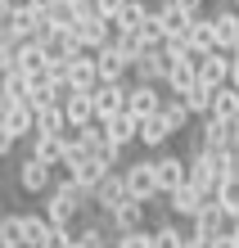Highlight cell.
Segmentation results:
<instances>
[{
    "instance_id": "43",
    "label": "cell",
    "mask_w": 239,
    "mask_h": 248,
    "mask_svg": "<svg viewBox=\"0 0 239 248\" xmlns=\"http://www.w3.org/2000/svg\"><path fill=\"white\" fill-rule=\"evenodd\" d=\"M207 248H235V239H230V235H221V239H207Z\"/></svg>"
},
{
    "instance_id": "19",
    "label": "cell",
    "mask_w": 239,
    "mask_h": 248,
    "mask_svg": "<svg viewBox=\"0 0 239 248\" xmlns=\"http://www.w3.org/2000/svg\"><path fill=\"white\" fill-rule=\"evenodd\" d=\"M190 86H199V54H190V59H172V72H167V91L172 95H185Z\"/></svg>"
},
{
    "instance_id": "18",
    "label": "cell",
    "mask_w": 239,
    "mask_h": 248,
    "mask_svg": "<svg viewBox=\"0 0 239 248\" xmlns=\"http://www.w3.org/2000/svg\"><path fill=\"white\" fill-rule=\"evenodd\" d=\"M27 144H32V154L41 158V163H50L54 171L64 167V149H68V140H64V136H50V131H36V136L27 140Z\"/></svg>"
},
{
    "instance_id": "8",
    "label": "cell",
    "mask_w": 239,
    "mask_h": 248,
    "mask_svg": "<svg viewBox=\"0 0 239 248\" xmlns=\"http://www.w3.org/2000/svg\"><path fill=\"white\" fill-rule=\"evenodd\" d=\"M154 171H158L162 194H172V189L190 185V158H181V154H158V158H154Z\"/></svg>"
},
{
    "instance_id": "2",
    "label": "cell",
    "mask_w": 239,
    "mask_h": 248,
    "mask_svg": "<svg viewBox=\"0 0 239 248\" xmlns=\"http://www.w3.org/2000/svg\"><path fill=\"white\" fill-rule=\"evenodd\" d=\"M122 176H127L131 199H140V203H158V199H167V194H162V185H158L154 158H136V163H127V167H122Z\"/></svg>"
},
{
    "instance_id": "38",
    "label": "cell",
    "mask_w": 239,
    "mask_h": 248,
    "mask_svg": "<svg viewBox=\"0 0 239 248\" xmlns=\"http://www.w3.org/2000/svg\"><path fill=\"white\" fill-rule=\"evenodd\" d=\"M72 244H77V230H72V226H54L50 239L41 244V248H72Z\"/></svg>"
},
{
    "instance_id": "14",
    "label": "cell",
    "mask_w": 239,
    "mask_h": 248,
    "mask_svg": "<svg viewBox=\"0 0 239 248\" xmlns=\"http://www.w3.org/2000/svg\"><path fill=\"white\" fill-rule=\"evenodd\" d=\"M167 72H172L167 50H149L144 59L131 68V81H154V86H167Z\"/></svg>"
},
{
    "instance_id": "7",
    "label": "cell",
    "mask_w": 239,
    "mask_h": 248,
    "mask_svg": "<svg viewBox=\"0 0 239 248\" xmlns=\"http://www.w3.org/2000/svg\"><path fill=\"white\" fill-rule=\"evenodd\" d=\"M91 95H95V118H99V122L127 113V81H99Z\"/></svg>"
},
{
    "instance_id": "29",
    "label": "cell",
    "mask_w": 239,
    "mask_h": 248,
    "mask_svg": "<svg viewBox=\"0 0 239 248\" xmlns=\"http://www.w3.org/2000/svg\"><path fill=\"white\" fill-rule=\"evenodd\" d=\"M212 118H226V122L239 118V86H217V95H212Z\"/></svg>"
},
{
    "instance_id": "1",
    "label": "cell",
    "mask_w": 239,
    "mask_h": 248,
    "mask_svg": "<svg viewBox=\"0 0 239 248\" xmlns=\"http://www.w3.org/2000/svg\"><path fill=\"white\" fill-rule=\"evenodd\" d=\"M226 176H235V149H194L190 154V185H199L203 194L217 199Z\"/></svg>"
},
{
    "instance_id": "6",
    "label": "cell",
    "mask_w": 239,
    "mask_h": 248,
    "mask_svg": "<svg viewBox=\"0 0 239 248\" xmlns=\"http://www.w3.org/2000/svg\"><path fill=\"white\" fill-rule=\"evenodd\" d=\"M0 131L14 140H32L36 136V108L32 104H0Z\"/></svg>"
},
{
    "instance_id": "28",
    "label": "cell",
    "mask_w": 239,
    "mask_h": 248,
    "mask_svg": "<svg viewBox=\"0 0 239 248\" xmlns=\"http://www.w3.org/2000/svg\"><path fill=\"white\" fill-rule=\"evenodd\" d=\"M104 126H109V136L117 144H140V118H131V113H117V118H109Z\"/></svg>"
},
{
    "instance_id": "34",
    "label": "cell",
    "mask_w": 239,
    "mask_h": 248,
    "mask_svg": "<svg viewBox=\"0 0 239 248\" xmlns=\"http://www.w3.org/2000/svg\"><path fill=\"white\" fill-rule=\"evenodd\" d=\"M212 95H217V91H212V86H203V81L185 91V104L194 108V118H212Z\"/></svg>"
},
{
    "instance_id": "36",
    "label": "cell",
    "mask_w": 239,
    "mask_h": 248,
    "mask_svg": "<svg viewBox=\"0 0 239 248\" xmlns=\"http://www.w3.org/2000/svg\"><path fill=\"white\" fill-rule=\"evenodd\" d=\"M217 203H221V208H226V212L235 217V221H239V171L221 181V189H217Z\"/></svg>"
},
{
    "instance_id": "44",
    "label": "cell",
    "mask_w": 239,
    "mask_h": 248,
    "mask_svg": "<svg viewBox=\"0 0 239 248\" xmlns=\"http://www.w3.org/2000/svg\"><path fill=\"white\" fill-rule=\"evenodd\" d=\"M27 5H36V9H46V14H50V9L59 5V0H27Z\"/></svg>"
},
{
    "instance_id": "12",
    "label": "cell",
    "mask_w": 239,
    "mask_h": 248,
    "mask_svg": "<svg viewBox=\"0 0 239 248\" xmlns=\"http://www.w3.org/2000/svg\"><path fill=\"white\" fill-rule=\"evenodd\" d=\"M117 36V27H113V18H99V14H91V18H81V27H77V41H81V50H104L109 41Z\"/></svg>"
},
{
    "instance_id": "41",
    "label": "cell",
    "mask_w": 239,
    "mask_h": 248,
    "mask_svg": "<svg viewBox=\"0 0 239 248\" xmlns=\"http://www.w3.org/2000/svg\"><path fill=\"white\" fill-rule=\"evenodd\" d=\"M14 149H18V140H14V136H5V131H0V158H9Z\"/></svg>"
},
{
    "instance_id": "17",
    "label": "cell",
    "mask_w": 239,
    "mask_h": 248,
    "mask_svg": "<svg viewBox=\"0 0 239 248\" xmlns=\"http://www.w3.org/2000/svg\"><path fill=\"white\" fill-rule=\"evenodd\" d=\"M68 81H72V91H95L99 86V63H95L91 50H81L77 59L68 63Z\"/></svg>"
},
{
    "instance_id": "24",
    "label": "cell",
    "mask_w": 239,
    "mask_h": 248,
    "mask_svg": "<svg viewBox=\"0 0 239 248\" xmlns=\"http://www.w3.org/2000/svg\"><path fill=\"white\" fill-rule=\"evenodd\" d=\"M109 171H117V167H109L104 158H95V154H91L81 167H72V181H77L81 189H91V194H95V189H99V181L109 176Z\"/></svg>"
},
{
    "instance_id": "22",
    "label": "cell",
    "mask_w": 239,
    "mask_h": 248,
    "mask_svg": "<svg viewBox=\"0 0 239 248\" xmlns=\"http://www.w3.org/2000/svg\"><path fill=\"white\" fill-rule=\"evenodd\" d=\"M190 50H194V54H212V50H221L212 14H199V18H194V32H190Z\"/></svg>"
},
{
    "instance_id": "30",
    "label": "cell",
    "mask_w": 239,
    "mask_h": 248,
    "mask_svg": "<svg viewBox=\"0 0 239 248\" xmlns=\"http://www.w3.org/2000/svg\"><path fill=\"white\" fill-rule=\"evenodd\" d=\"M162 113H167V122L176 126V136H181V131H190V122H194V108L185 104V95H172V91H167V104H162Z\"/></svg>"
},
{
    "instance_id": "39",
    "label": "cell",
    "mask_w": 239,
    "mask_h": 248,
    "mask_svg": "<svg viewBox=\"0 0 239 248\" xmlns=\"http://www.w3.org/2000/svg\"><path fill=\"white\" fill-rule=\"evenodd\" d=\"M122 9H127V0H95V14H99V18H117Z\"/></svg>"
},
{
    "instance_id": "48",
    "label": "cell",
    "mask_w": 239,
    "mask_h": 248,
    "mask_svg": "<svg viewBox=\"0 0 239 248\" xmlns=\"http://www.w3.org/2000/svg\"><path fill=\"white\" fill-rule=\"evenodd\" d=\"M235 171H239V149H235Z\"/></svg>"
},
{
    "instance_id": "35",
    "label": "cell",
    "mask_w": 239,
    "mask_h": 248,
    "mask_svg": "<svg viewBox=\"0 0 239 248\" xmlns=\"http://www.w3.org/2000/svg\"><path fill=\"white\" fill-rule=\"evenodd\" d=\"M185 244H190V235H185L176 221H162V226L154 230V248H185Z\"/></svg>"
},
{
    "instance_id": "32",
    "label": "cell",
    "mask_w": 239,
    "mask_h": 248,
    "mask_svg": "<svg viewBox=\"0 0 239 248\" xmlns=\"http://www.w3.org/2000/svg\"><path fill=\"white\" fill-rule=\"evenodd\" d=\"M104 226H109V217H95V221H86L81 230H77V244L81 248H109V230H104Z\"/></svg>"
},
{
    "instance_id": "45",
    "label": "cell",
    "mask_w": 239,
    "mask_h": 248,
    "mask_svg": "<svg viewBox=\"0 0 239 248\" xmlns=\"http://www.w3.org/2000/svg\"><path fill=\"white\" fill-rule=\"evenodd\" d=\"M230 144H235V149H239V118L230 122Z\"/></svg>"
},
{
    "instance_id": "21",
    "label": "cell",
    "mask_w": 239,
    "mask_h": 248,
    "mask_svg": "<svg viewBox=\"0 0 239 248\" xmlns=\"http://www.w3.org/2000/svg\"><path fill=\"white\" fill-rule=\"evenodd\" d=\"M172 136H176V126L167 122V113H154V118L140 122V144H144V149H162Z\"/></svg>"
},
{
    "instance_id": "13",
    "label": "cell",
    "mask_w": 239,
    "mask_h": 248,
    "mask_svg": "<svg viewBox=\"0 0 239 248\" xmlns=\"http://www.w3.org/2000/svg\"><path fill=\"white\" fill-rule=\"evenodd\" d=\"M194 144H199V149H235L230 144V122L226 118H199Z\"/></svg>"
},
{
    "instance_id": "23",
    "label": "cell",
    "mask_w": 239,
    "mask_h": 248,
    "mask_svg": "<svg viewBox=\"0 0 239 248\" xmlns=\"http://www.w3.org/2000/svg\"><path fill=\"white\" fill-rule=\"evenodd\" d=\"M64 108H68V122H72V126L99 122V118H95V95H91V91H72V95L64 99Z\"/></svg>"
},
{
    "instance_id": "16",
    "label": "cell",
    "mask_w": 239,
    "mask_h": 248,
    "mask_svg": "<svg viewBox=\"0 0 239 248\" xmlns=\"http://www.w3.org/2000/svg\"><path fill=\"white\" fill-rule=\"evenodd\" d=\"M212 23H217V41H221V50L235 54V50H239V9H235V5L212 9Z\"/></svg>"
},
{
    "instance_id": "27",
    "label": "cell",
    "mask_w": 239,
    "mask_h": 248,
    "mask_svg": "<svg viewBox=\"0 0 239 248\" xmlns=\"http://www.w3.org/2000/svg\"><path fill=\"white\" fill-rule=\"evenodd\" d=\"M36 131H50V136H68V131H72V122H68V108H64V104L36 108Z\"/></svg>"
},
{
    "instance_id": "46",
    "label": "cell",
    "mask_w": 239,
    "mask_h": 248,
    "mask_svg": "<svg viewBox=\"0 0 239 248\" xmlns=\"http://www.w3.org/2000/svg\"><path fill=\"white\" fill-rule=\"evenodd\" d=\"M185 248H207V239H194V235H190V244H185Z\"/></svg>"
},
{
    "instance_id": "40",
    "label": "cell",
    "mask_w": 239,
    "mask_h": 248,
    "mask_svg": "<svg viewBox=\"0 0 239 248\" xmlns=\"http://www.w3.org/2000/svg\"><path fill=\"white\" fill-rule=\"evenodd\" d=\"M176 5H181L185 14H194V18H199V14L207 9V0H176Z\"/></svg>"
},
{
    "instance_id": "26",
    "label": "cell",
    "mask_w": 239,
    "mask_h": 248,
    "mask_svg": "<svg viewBox=\"0 0 239 248\" xmlns=\"http://www.w3.org/2000/svg\"><path fill=\"white\" fill-rule=\"evenodd\" d=\"M0 248H27L23 212H5V217H0Z\"/></svg>"
},
{
    "instance_id": "3",
    "label": "cell",
    "mask_w": 239,
    "mask_h": 248,
    "mask_svg": "<svg viewBox=\"0 0 239 248\" xmlns=\"http://www.w3.org/2000/svg\"><path fill=\"white\" fill-rule=\"evenodd\" d=\"M14 181H18L23 194H41V199H46L54 189V167L41 163L36 154H27V158H18V167H14Z\"/></svg>"
},
{
    "instance_id": "33",
    "label": "cell",
    "mask_w": 239,
    "mask_h": 248,
    "mask_svg": "<svg viewBox=\"0 0 239 248\" xmlns=\"http://www.w3.org/2000/svg\"><path fill=\"white\" fill-rule=\"evenodd\" d=\"M149 14H154V9H144V0H127V9L113 18V27H117V32H136V27H144Z\"/></svg>"
},
{
    "instance_id": "4",
    "label": "cell",
    "mask_w": 239,
    "mask_h": 248,
    "mask_svg": "<svg viewBox=\"0 0 239 248\" xmlns=\"http://www.w3.org/2000/svg\"><path fill=\"white\" fill-rule=\"evenodd\" d=\"M162 104H167V91L154 81H127V113L131 118H154V113H162Z\"/></svg>"
},
{
    "instance_id": "47",
    "label": "cell",
    "mask_w": 239,
    "mask_h": 248,
    "mask_svg": "<svg viewBox=\"0 0 239 248\" xmlns=\"http://www.w3.org/2000/svg\"><path fill=\"white\" fill-rule=\"evenodd\" d=\"M230 239H235V248H239V221H235V226H230Z\"/></svg>"
},
{
    "instance_id": "9",
    "label": "cell",
    "mask_w": 239,
    "mask_h": 248,
    "mask_svg": "<svg viewBox=\"0 0 239 248\" xmlns=\"http://www.w3.org/2000/svg\"><path fill=\"white\" fill-rule=\"evenodd\" d=\"M207 203H212V194H203L199 185H181V189L167 194V208H172V217H181V221H194Z\"/></svg>"
},
{
    "instance_id": "31",
    "label": "cell",
    "mask_w": 239,
    "mask_h": 248,
    "mask_svg": "<svg viewBox=\"0 0 239 248\" xmlns=\"http://www.w3.org/2000/svg\"><path fill=\"white\" fill-rule=\"evenodd\" d=\"M23 226H27V248H41L50 239V230H54V221L46 212H23Z\"/></svg>"
},
{
    "instance_id": "49",
    "label": "cell",
    "mask_w": 239,
    "mask_h": 248,
    "mask_svg": "<svg viewBox=\"0 0 239 248\" xmlns=\"http://www.w3.org/2000/svg\"><path fill=\"white\" fill-rule=\"evenodd\" d=\"M72 248H81V244H72Z\"/></svg>"
},
{
    "instance_id": "5",
    "label": "cell",
    "mask_w": 239,
    "mask_h": 248,
    "mask_svg": "<svg viewBox=\"0 0 239 248\" xmlns=\"http://www.w3.org/2000/svg\"><path fill=\"white\" fill-rule=\"evenodd\" d=\"M230 226H235V217L212 199V203H207V208L190 221V235H194V239H221V235H230Z\"/></svg>"
},
{
    "instance_id": "20",
    "label": "cell",
    "mask_w": 239,
    "mask_h": 248,
    "mask_svg": "<svg viewBox=\"0 0 239 248\" xmlns=\"http://www.w3.org/2000/svg\"><path fill=\"white\" fill-rule=\"evenodd\" d=\"M144 217H149V203H140V199H127L122 208H117V212L109 217V226L117 230V235H127V230H144Z\"/></svg>"
},
{
    "instance_id": "37",
    "label": "cell",
    "mask_w": 239,
    "mask_h": 248,
    "mask_svg": "<svg viewBox=\"0 0 239 248\" xmlns=\"http://www.w3.org/2000/svg\"><path fill=\"white\" fill-rule=\"evenodd\" d=\"M113 248H154V230H127V235H117Z\"/></svg>"
},
{
    "instance_id": "42",
    "label": "cell",
    "mask_w": 239,
    "mask_h": 248,
    "mask_svg": "<svg viewBox=\"0 0 239 248\" xmlns=\"http://www.w3.org/2000/svg\"><path fill=\"white\" fill-rule=\"evenodd\" d=\"M230 86H239V50L230 54Z\"/></svg>"
},
{
    "instance_id": "10",
    "label": "cell",
    "mask_w": 239,
    "mask_h": 248,
    "mask_svg": "<svg viewBox=\"0 0 239 248\" xmlns=\"http://www.w3.org/2000/svg\"><path fill=\"white\" fill-rule=\"evenodd\" d=\"M127 199H131V189H127V176H122V171H109V176L99 181V189H95V208L104 217H113Z\"/></svg>"
},
{
    "instance_id": "25",
    "label": "cell",
    "mask_w": 239,
    "mask_h": 248,
    "mask_svg": "<svg viewBox=\"0 0 239 248\" xmlns=\"http://www.w3.org/2000/svg\"><path fill=\"white\" fill-rule=\"evenodd\" d=\"M0 104H32V81L23 72H5L0 81Z\"/></svg>"
},
{
    "instance_id": "11",
    "label": "cell",
    "mask_w": 239,
    "mask_h": 248,
    "mask_svg": "<svg viewBox=\"0 0 239 248\" xmlns=\"http://www.w3.org/2000/svg\"><path fill=\"white\" fill-rule=\"evenodd\" d=\"M154 14H158V23H162V32H167V41H190V32H194V14H185L176 0H162Z\"/></svg>"
},
{
    "instance_id": "15",
    "label": "cell",
    "mask_w": 239,
    "mask_h": 248,
    "mask_svg": "<svg viewBox=\"0 0 239 248\" xmlns=\"http://www.w3.org/2000/svg\"><path fill=\"white\" fill-rule=\"evenodd\" d=\"M199 81L203 86H230V54L226 50H212V54H199Z\"/></svg>"
}]
</instances>
